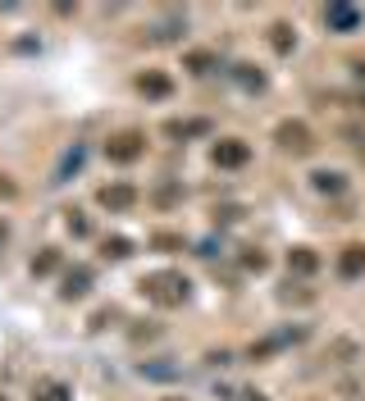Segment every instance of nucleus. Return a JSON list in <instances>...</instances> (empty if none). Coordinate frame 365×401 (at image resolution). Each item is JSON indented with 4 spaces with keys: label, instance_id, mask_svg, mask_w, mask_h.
Masks as SVG:
<instances>
[{
    "label": "nucleus",
    "instance_id": "nucleus-1",
    "mask_svg": "<svg viewBox=\"0 0 365 401\" xmlns=\"http://www.w3.org/2000/svg\"><path fill=\"white\" fill-rule=\"evenodd\" d=\"M215 165H224V169L247 165V146H242V141H219V146H215Z\"/></svg>",
    "mask_w": 365,
    "mask_h": 401
},
{
    "label": "nucleus",
    "instance_id": "nucleus-2",
    "mask_svg": "<svg viewBox=\"0 0 365 401\" xmlns=\"http://www.w3.org/2000/svg\"><path fill=\"white\" fill-rule=\"evenodd\" d=\"M278 141H283L287 151H306L311 146V132H306V123H283V128H278Z\"/></svg>",
    "mask_w": 365,
    "mask_h": 401
},
{
    "label": "nucleus",
    "instance_id": "nucleus-3",
    "mask_svg": "<svg viewBox=\"0 0 365 401\" xmlns=\"http://www.w3.org/2000/svg\"><path fill=\"white\" fill-rule=\"evenodd\" d=\"M324 18H329V27H342V32H352V27L361 23V14L352 5H329V9H324Z\"/></svg>",
    "mask_w": 365,
    "mask_h": 401
},
{
    "label": "nucleus",
    "instance_id": "nucleus-4",
    "mask_svg": "<svg viewBox=\"0 0 365 401\" xmlns=\"http://www.w3.org/2000/svg\"><path fill=\"white\" fill-rule=\"evenodd\" d=\"M105 151H110V160H137L142 155V137L123 132V137H114V146H105Z\"/></svg>",
    "mask_w": 365,
    "mask_h": 401
},
{
    "label": "nucleus",
    "instance_id": "nucleus-5",
    "mask_svg": "<svg viewBox=\"0 0 365 401\" xmlns=\"http://www.w3.org/2000/svg\"><path fill=\"white\" fill-rule=\"evenodd\" d=\"M338 269L347 274V279H357V274L365 269V251H361V246H347V255L338 260Z\"/></svg>",
    "mask_w": 365,
    "mask_h": 401
},
{
    "label": "nucleus",
    "instance_id": "nucleus-6",
    "mask_svg": "<svg viewBox=\"0 0 365 401\" xmlns=\"http://www.w3.org/2000/svg\"><path fill=\"white\" fill-rule=\"evenodd\" d=\"M101 205H110V210L132 205V187H105V192H101Z\"/></svg>",
    "mask_w": 365,
    "mask_h": 401
},
{
    "label": "nucleus",
    "instance_id": "nucleus-7",
    "mask_svg": "<svg viewBox=\"0 0 365 401\" xmlns=\"http://www.w3.org/2000/svg\"><path fill=\"white\" fill-rule=\"evenodd\" d=\"M287 265H292V269H297V274H311V269H315V265H320V260H315V255H311V251H306V246H297V251H292V255H287Z\"/></svg>",
    "mask_w": 365,
    "mask_h": 401
},
{
    "label": "nucleus",
    "instance_id": "nucleus-8",
    "mask_svg": "<svg viewBox=\"0 0 365 401\" xmlns=\"http://www.w3.org/2000/svg\"><path fill=\"white\" fill-rule=\"evenodd\" d=\"M315 187H320V192H338V174H315Z\"/></svg>",
    "mask_w": 365,
    "mask_h": 401
},
{
    "label": "nucleus",
    "instance_id": "nucleus-9",
    "mask_svg": "<svg viewBox=\"0 0 365 401\" xmlns=\"http://www.w3.org/2000/svg\"><path fill=\"white\" fill-rule=\"evenodd\" d=\"M292 42H297V37H287V27L278 23V27H274V51H287V46H292Z\"/></svg>",
    "mask_w": 365,
    "mask_h": 401
},
{
    "label": "nucleus",
    "instance_id": "nucleus-10",
    "mask_svg": "<svg viewBox=\"0 0 365 401\" xmlns=\"http://www.w3.org/2000/svg\"><path fill=\"white\" fill-rule=\"evenodd\" d=\"M142 91H156V96H165L169 82H165V78H142Z\"/></svg>",
    "mask_w": 365,
    "mask_h": 401
},
{
    "label": "nucleus",
    "instance_id": "nucleus-11",
    "mask_svg": "<svg viewBox=\"0 0 365 401\" xmlns=\"http://www.w3.org/2000/svg\"><path fill=\"white\" fill-rule=\"evenodd\" d=\"M105 255H128V242H123V237H114V242H105Z\"/></svg>",
    "mask_w": 365,
    "mask_h": 401
}]
</instances>
